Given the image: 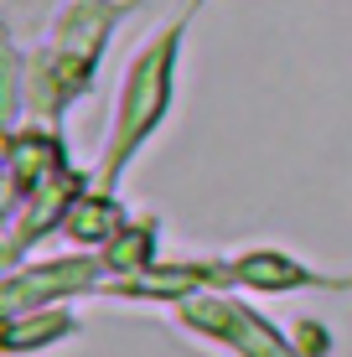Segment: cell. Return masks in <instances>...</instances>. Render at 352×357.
I'll list each match as a JSON object with an SVG mask.
<instances>
[{
  "instance_id": "9c48e42d",
  "label": "cell",
  "mask_w": 352,
  "mask_h": 357,
  "mask_svg": "<svg viewBox=\"0 0 352 357\" xmlns=\"http://www.w3.org/2000/svg\"><path fill=\"white\" fill-rule=\"evenodd\" d=\"M104 264H109V285L114 280H135V275H151L155 264H161V218H130L125 228L114 233V238L104 243ZM104 285V290H109Z\"/></svg>"
},
{
  "instance_id": "5b68a950",
  "label": "cell",
  "mask_w": 352,
  "mask_h": 357,
  "mask_svg": "<svg viewBox=\"0 0 352 357\" xmlns=\"http://www.w3.org/2000/svg\"><path fill=\"white\" fill-rule=\"evenodd\" d=\"M6 218L21 213L26 202H36L42 192H52L57 181H68L72 171V155H68V140L57 125L47 119H21V125L6 130Z\"/></svg>"
},
{
  "instance_id": "ba28073f",
  "label": "cell",
  "mask_w": 352,
  "mask_h": 357,
  "mask_svg": "<svg viewBox=\"0 0 352 357\" xmlns=\"http://www.w3.org/2000/svg\"><path fill=\"white\" fill-rule=\"evenodd\" d=\"M125 223H130L125 197L93 181V187L72 202V213H68V223H63V233H57V238H68L72 249H104V243L114 238Z\"/></svg>"
},
{
  "instance_id": "52a82bcc",
  "label": "cell",
  "mask_w": 352,
  "mask_h": 357,
  "mask_svg": "<svg viewBox=\"0 0 352 357\" xmlns=\"http://www.w3.org/2000/svg\"><path fill=\"white\" fill-rule=\"evenodd\" d=\"M68 337H78V311L72 305H36V311L0 316V347H6V357L47 352Z\"/></svg>"
},
{
  "instance_id": "277c9868",
  "label": "cell",
  "mask_w": 352,
  "mask_h": 357,
  "mask_svg": "<svg viewBox=\"0 0 352 357\" xmlns=\"http://www.w3.org/2000/svg\"><path fill=\"white\" fill-rule=\"evenodd\" d=\"M104 285H109V264L99 249L26 259V264L6 269V280H0V316L36 311V305H78L89 295H104Z\"/></svg>"
},
{
  "instance_id": "7a4b0ae2",
  "label": "cell",
  "mask_w": 352,
  "mask_h": 357,
  "mask_svg": "<svg viewBox=\"0 0 352 357\" xmlns=\"http://www.w3.org/2000/svg\"><path fill=\"white\" fill-rule=\"evenodd\" d=\"M140 0H63L42 26L36 52H26V114L63 125L68 109L93 93L99 68L114 47V31Z\"/></svg>"
},
{
  "instance_id": "3957f363",
  "label": "cell",
  "mask_w": 352,
  "mask_h": 357,
  "mask_svg": "<svg viewBox=\"0 0 352 357\" xmlns=\"http://www.w3.org/2000/svg\"><path fill=\"white\" fill-rule=\"evenodd\" d=\"M176 326L202 337L208 347H223L234 357H311L306 347L296 342V331H285L280 321L249 305L238 290H202L192 301L176 305Z\"/></svg>"
},
{
  "instance_id": "8992f818",
  "label": "cell",
  "mask_w": 352,
  "mask_h": 357,
  "mask_svg": "<svg viewBox=\"0 0 352 357\" xmlns=\"http://www.w3.org/2000/svg\"><path fill=\"white\" fill-rule=\"evenodd\" d=\"M223 285L249 295H300V290L352 295V275H332V269H316L306 259H290L285 249H244L223 254Z\"/></svg>"
},
{
  "instance_id": "6da1fadb",
  "label": "cell",
  "mask_w": 352,
  "mask_h": 357,
  "mask_svg": "<svg viewBox=\"0 0 352 357\" xmlns=\"http://www.w3.org/2000/svg\"><path fill=\"white\" fill-rule=\"evenodd\" d=\"M202 0H187L171 21H161L145 42L130 52L125 78L114 89V109H109V125L99 140V161H93V181L109 192L125 187L130 166L140 161V151L161 135V125L171 119L176 104V83H181V52H187V31L197 21Z\"/></svg>"
}]
</instances>
